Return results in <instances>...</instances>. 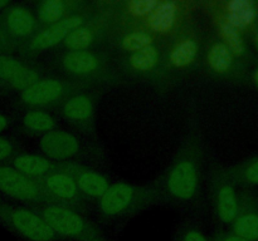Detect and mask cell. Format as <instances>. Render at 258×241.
I'll list each match as a JSON object with an SVG mask.
<instances>
[{
	"label": "cell",
	"mask_w": 258,
	"mask_h": 241,
	"mask_svg": "<svg viewBox=\"0 0 258 241\" xmlns=\"http://www.w3.org/2000/svg\"><path fill=\"white\" fill-rule=\"evenodd\" d=\"M204 147L198 128L190 130L159 183L164 201L178 206L196 205L201 197Z\"/></svg>",
	"instance_id": "obj_1"
},
{
	"label": "cell",
	"mask_w": 258,
	"mask_h": 241,
	"mask_svg": "<svg viewBox=\"0 0 258 241\" xmlns=\"http://www.w3.org/2000/svg\"><path fill=\"white\" fill-rule=\"evenodd\" d=\"M164 198L159 186H138L126 182L112 183L98 200V212L106 220H120L138 215Z\"/></svg>",
	"instance_id": "obj_2"
},
{
	"label": "cell",
	"mask_w": 258,
	"mask_h": 241,
	"mask_svg": "<svg viewBox=\"0 0 258 241\" xmlns=\"http://www.w3.org/2000/svg\"><path fill=\"white\" fill-rule=\"evenodd\" d=\"M62 241H111L82 211L60 203L32 206Z\"/></svg>",
	"instance_id": "obj_3"
},
{
	"label": "cell",
	"mask_w": 258,
	"mask_h": 241,
	"mask_svg": "<svg viewBox=\"0 0 258 241\" xmlns=\"http://www.w3.org/2000/svg\"><path fill=\"white\" fill-rule=\"evenodd\" d=\"M0 225L25 241H62L42 216L30 207L0 197Z\"/></svg>",
	"instance_id": "obj_4"
},
{
	"label": "cell",
	"mask_w": 258,
	"mask_h": 241,
	"mask_svg": "<svg viewBox=\"0 0 258 241\" xmlns=\"http://www.w3.org/2000/svg\"><path fill=\"white\" fill-rule=\"evenodd\" d=\"M0 193L12 200L27 203L28 207L55 203L45 192L39 180L27 177L8 163H0Z\"/></svg>",
	"instance_id": "obj_5"
},
{
	"label": "cell",
	"mask_w": 258,
	"mask_h": 241,
	"mask_svg": "<svg viewBox=\"0 0 258 241\" xmlns=\"http://www.w3.org/2000/svg\"><path fill=\"white\" fill-rule=\"evenodd\" d=\"M212 202L216 217L222 225L231 226L239 210V195L236 183L227 175L226 170H214L211 177Z\"/></svg>",
	"instance_id": "obj_6"
},
{
	"label": "cell",
	"mask_w": 258,
	"mask_h": 241,
	"mask_svg": "<svg viewBox=\"0 0 258 241\" xmlns=\"http://www.w3.org/2000/svg\"><path fill=\"white\" fill-rule=\"evenodd\" d=\"M39 182L55 203L70 206L76 210H80L83 206L85 197L78 190L75 180L59 166L49 175L40 178Z\"/></svg>",
	"instance_id": "obj_7"
},
{
	"label": "cell",
	"mask_w": 258,
	"mask_h": 241,
	"mask_svg": "<svg viewBox=\"0 0 258 241\" xmlns=\"http://www.w3.org/2000/svg\"><path fill=\"white\" fill-rule=\"evenodd\" d=\"M59 168H62L75 180L83 197L100 200L110 186V182L105 176L86 166L78 165V163H63L59 166Z\"/></svg>",
	"instance_id": "obj_8"
},
{
	"label": "cell",
	"mask_w": 258,
	"mask_h": 241,
	"mask_svg": "<svg viewBox=\"0 0 258 241\" xmlns=\"http://www.w3.org/2000/svg\"><path fill=\"white\" fill-rule=\"evenodd\" d=\"M39 148L48 160L66 161L80 152V141L72 133L53 130L44 133L39 141Z\"/></svg>",
	"instance_id": "obj_9"
},
{
	"label": "cell",
	"mask_w": 258,
	"mask_h": 241,
	"mask_svg": "<svg viewBox=\"0 0 258 241\" xmlns=\"http://www.w3.org/2000/svg\"><path fill=\"white\" fill-rule=\"evenodd\" d=\"M39 75L32 68L23 64L18 58L0 54V82L15 90H24L34 84Z\"/></svg>",
	"instance_id": "obj_10"
},
{
	"label": "cell",
	"mask_w": 258,
	"mask_h": 241,
	"mask_svg": "<svg viewBox=\"0 0 258 241\" xmlns=\"http://www.w3.org/2000/svg\"><path fill=\"white\" fill-rule=\"evenodd\" d=\"M82 24L83 18L80 15L63 18L58 23L49 25L44 30L34 35V38L30 40L29 48L33 50H45L55 47L60 42H63L72 30L82 27Z\"/></svg>",
	"instance_id": "obj_11"
},
{
	"label": "cell",
	"mask_w": 258,
	"mask_h": 241,
	"mask_svg": "<svg viewBox=\"0 0 258 241\" xmlns=\"http://www.w3.org/2000/svg\"><path fill=\"white\" fill-rule=\"evenodd\" d=\"M67 85L59 79H38L20 93V99L27 105H45L57 102L64 95Z\"/></svg>",
	"instance_id": "obj_12"
},
{
	"label": "cell",
	"mask_w": 258,
	"mask_h": 241,
	"mask_svg": "<svg viewBox=\"0 0 258 241\" xmlns=\"http://www.w3.org/2000/svg\"><path fill=\"white\" fill-rule=\"evenodd\" d=\"M229 231L247 241H258V203L253 197H239L238 213Z\"/></svg>",
	"instance_id": "obj_13"
},
{
	"label": "cell",
	"mask_w": 258,
	"mask_h": 241,
	"mask_svg": "<svg viewBox=\"0 0 258 241\" xmlns=\"http://www.w3.org/2000/svg\"><path fill=\"white\" fill-rule=\"evenodd\" d=\"M8 165L12 166L18 172L23 173L24 176L34 180H40L57 170L58 166L54 165L47 157H42L38 155H30V153H17Z\"/></svg>",
	"instance_id": "obj_14"
},
{
	"label": "cell",
	"mask_w": 258,
	"mask_h": 241,
	"mask_svg": "<svg viewBox=\"0 0 258 241\" xmlns=\"http://www.w3.org/2000/svg\"><path fill=\"white\" fill-rule=\"evenodd\" d=\"M4 27L14 38H27L34 29V18L30 10L22 5H13L5 10Z\"/></svg>",
	"instance_id": "obj_15"
},
{
	"label": "cell",
	"mask_w": 258,
	"mask_h": 241,
	"mask_svg": "<svg viewBox=\"0 0 258 241\" xmlns=\"http://www.w3.org/2000/svg\"><path fill=\"white\" fill-rule=\"evenodd\" d=\"M257 18V7L251 0H232L226 5V22L238 30L249 27Z\"/></svg>",
	"instance_id": "obj_16"
},
{
	"label": "cell",
	"mask_w": 258,
	"mask_h": 241,
	"mask_svg": "<svg viewBox=\"0 0 258 241\" xmlns=\"http://www.w3.org/2000/svg\"><path fill=\"white\" fill-rule=\"evenodd\" d=\"M63 68L68 73L82 75L92 73L98 67V59L93 53L88 50L68 52L62 60Z\"/></svg>",
	"instance_id": "obj_17"
},
{
	"label": "cell",
	"mask_w": 258,
	"mask_h": 241,
	"mask_svg": "<svg viewBox=\"0 0 258 241\" xmlns=\"http://www.w3.org/2000/svg\"><path fill=\"white\" fill-rule=\"evenodd\" d=\"M176 4L173 2H161L149 15L148 24L155 33H168L173 28L176 18Z\"/></svg>",
	"instance_id": "obj_18"
},
{
	"label": "cell",
	"mask_w": 258,
	"mask_h": 241,
	"mask_svg": "<svg viewBox=\"0 0 258 241\" xmlns=\"http://www.w3.org/2000/svg\"><path fill=\"white\" fill-rule=\"evenodd\" d=\"M62 113L67 119L73 122H85L92 117L93 102L88 95L80 94L70 98L63 104Z\"/></svg>",
	"instance_id": "obj_19"
},
{
	"label": "cell",
	"mask_w": 258,
	"mask_h": 241,
	"mask_svg": "<svg viewBox=\"0 0 258 241\" xmlns=\"http://www.w3.org/2000/svg\"><path fill=\"white\" fill-rule=\"evenodd\" d=\"M207 60L214 72L223 74L231 69L233 64V54L223 42H217L209 49Z\"/></svg>",
	"instance_id": "obj_20"
},
{
	"label": "cell",
	"mask_w": 258,
	"mask_h": 241,
	"mask_svg": "<svg viewBox=\"0 0 258 241\" xmlns=\"http://www.w3.org/2000/svg\"><path fill=\"white\" fill-rule=\"evenodd\" d=\"M226 172L234 183L258 186V158L247 161L233 168H228Z\"/></svg>",
	"instance_id": "obj_21"
},
{
	"label": "cell",
	"mask_w": 258,
	"mask_h": 241,
	"mask_svg": "<svg viewBox=\"0 0 258 241\" xmlns=\"http://www.w3.org/2000/svg\"><path fill=\"white\" fill-rule=\"evenodd\" d=\"M23 125L27 130L32 131V132L47 133L54 130L55 122L49 113L44 112V110L34 109L25 113L24 117H23Z\"/></svg>",
	"instance_id": "obj_22"
},
{
	"label": "cell",
	"mask_w": 258,
	"mask_h": 241,
	"mask_svg": "<svg viewBox=\"0 0 258 241\" xmlns=\"http://www.w3.org/2000/svg\"><path fill=\"white\" fill-rule=\"evenodd\" d=\"M197 44L191 39H184L174 47L170 53V63L176 68H184L191 64L197 55Z\"/></svg>",
	"instance_id": "obj_23"
},
{
	"label": "cell",
	"mask_w": 258,
	"mask_h": 241,
	"mask_svg": "<svg viewBox=\"0 0 258 241\" xmlns=\"http://www.w3.org/2000/svg\"><path fill=\"white\" fill-rule=\"evenodd\" d=\"M66 4L62 0H47L38 5V17L44 24H55L63 19Z\"/></svg>",
	"instance_id": "obj_24"
},
{
	"label": "cell",
	"mask_w": 258,
	"mask_h": 241,
	"mask_svg": "<svg viewBox=\"0 0 258 241\" xmlns=\"http://www.w3.org/2000/svg\"><path fill=\"white\" fill-rule=\"evenodd\" d=\"M219 33H221L223 43L228 47V49L231 50L232 54H243L244 43L243 39H242L241 33H239V30L237 29V28H234L233 25H231L229 23H227L226 20H223V22L221 23V25H219Z\"/></svg>",
	"instance_id": "obj_25"
},
{
	"label": "cell",
	"mask_w": 258,
	"mask_h": 241,
	"mask_svg": "<svg viewBox=\"0 0 258 241\" xmlns=\"http://www.w3.org/2000/svg\"><path fill=\"white\" fill-rule=\"evenodd\" d=\"M130 65L136 70L140 72H146V70L153 69L158 63V52L156 48L153 44L149 47L144 48V49L139 50V52L133 53L128 58Z\"/></svg>",
	"instance_id": "obj_26"
},
{
	"label": "cell",
	"mask_w": 258,
	"mask_h": 241,
	"mask_svg": "<svg viewBox=\"0 0 258 241\" xmlns=\"http://www.w3.org/2000/svg\"><path fill=\"white\" fill-rule=\"evenodd\" d=\"M66 47L72 52L76 50H86L93 42V34L88 28L80 27L77 29L72 30L70 34L63 40Z\"/></svg>",
	"instance_id": "obj_27"
},
{
	"label": "cell",
	"mask_w": 258,
	"mask_h": 241,
	"mask_svg": "<svg viewBox=\"0 0 258 241\" xmlns=\"http://www.w3.org/2000/svg\"><path fill=\"white\" fill-rule=\"evenodd\" d=\"M175 241H211V237L204 232L203 228L196 222L186 221L181 223L175 231Z\"/></svg>",
	"instance_id": "obj_28"
},
{
	"label": "cell",
	"mask_w": 258,
	"mask_h": 241,
	"mask_svg": "<svg viewBox=\"0 0 258 241\" xmlns=\"http://www.w3.org/2000/svg\"><path fill=\"white\" fill-rule=\"evenodd\" d=\"M151 43H153V40H151L150 35L143 32H135L130 33L123 38L122 48L127 52L135 53L151 45Z\"/></svg>",
	"instance_id": "obj_29"
},
{
	"label": "cell",
	"mask_w": 258,
	"mask_h": 241,
	"mask_svg": "<svg viewBox=\"0 0 258 241\" xmlns=\"http://www.w3.org/2000/svg\"><path fill=\"white\" fill-rule=\"evenodd\" d=\"M158 4L156 0H133L127 3V12L134 17H146L154 12Z\"/></svg>",
	"instance_id": "obj_30"
},
{
	"label": "cell",
	"mask_w": 258,
	"mask_h": 241,
	"mask_svg": "<svg viewBox=\"0 0 258 241\" xmlns=\"http://www.w3.org/2000/svg\"><path fill=\"white\" fill-rule=\"evenodd\" d=\"M15 155H17V150H15V146L13 143V141L0 136V163L8 162Z\"/></svg>",
	"instance_id": "obj_31"
},
{
	"label": "cell",
	"mask_w": 258,
	"mask_h": 241,
	"mask_svg": "<svg viewBox=\"0 0 258 241\" xmlns=\"http://www.w3.org/2000/svg\"><path fill=\"white\" fill-rule=\"evenodd\" d=\"M211 241H247L239 236L234 235L231 231H218L211 237Z\"/></svg>",
	"instance_id": "obj_32"
},
{
	"label": "cell",
	"mask_w": 258,
	"mask_h": 241,
	"mask_svg": "<svg viewBox=\"0 0 258 241\" xmlns=\"http://www.w3.org/2000/svg\"><path fill=\"white\" fill-rule=\"evenodd\" d=\"M8 126H9V119H8L4 114L0 113V133H2L3 131L7 130Z\"/></svg>",
	"instance_id": "obj_33"
},
{
	"label": "cell",
	"mask_w": 258,
	"mask_h": 241,
	"mask_svg": "<svg viewBox=\"0 0 258 241\" xmlns=\"http://www.w3.org/2000/svg\"><path fill=\"white\" fill-rule=\"evenodd\" d=\"M7 7H9V2H5V0H0V10H4Z\"/></svg>",
	"instance_id": "obj_34"
},
{
	"label": "cell",
	"mask_w": 258,
	"mask_h": 241,
	"mask_svg": "<svg viewBox=\"0 0 258 241\" xmlns=\"http://www.w3.org/2000/svg\"><path fill=\"white\" fill-rule=\"evenodd\" d=\"M253 80L254 83H256V85L258 87V68L256 70H254V74H253Z\"/></svg>",
	"instance_id": "obj_35"
},
{
	"label": "cell",
	"mask_w": 258,
	"mask_h": 241,
	"mask_svg": "<svg viewBox=\"0 0 258 241\" xmlns=\"http://www.w3.org/2000/svg\"><path fill=\"white\" fill-rule=\"evenodd\" d=\"M256 45H257V48H258V34L256 35Z\"/></svg>",
	"instance_id": "obj_36"
}]
</instances>
